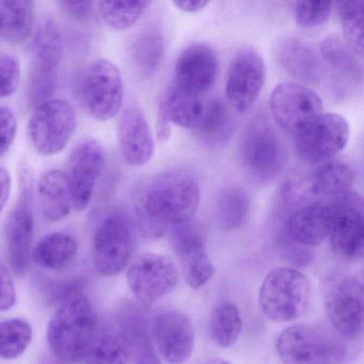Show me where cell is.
<instances>
[{
	"label": "cell",
	"instance_id": "cell-1",
	"mask_svg": "<svg viewBox=\"0 0 364 364\" xmlns=\"http://www.w3.org/2000/svg\"><path fill=\"white\" fill-rule=\"evenodd\" d=\"M201 198L198 181L184 171H168L151 178L140 191L136 223L144 237L156 240L168 230L191 220Z\"/></svg>",
	"mask_w": 364,
	"mask_h": 364
},
{
	"label": "cell",
	"instance_id": "cell-2",
	"mask_svg": "<svg viewBox=\"0 0 364 364\" xmlns=\"http://www.w3.org/2000/svg\"><path fill=\"white\" fill-rule=\"evenodd\" d=\"M97 326V314L87 296L78 293L65 300L48 325V344L55 357L67 363L82 361Z\"/></svg>",
	"mask_w": 364,
	"mask_h": 364
},
{
	"label": "cell",
	"instance_id": "cell-3",
	"mask_svg": "<svg viewBox=\"0 0 364 364\" xmlns=\"http://www.w3.org/2000/svg\"><path fill=\"white\" fill-rule=\"evenodd\" d=\"M240 161L247 176L259 184L272 182L284 169L287 146L266 117L251 119L242 131Z\"/></svg>",
	"mask_w": 364,
	"mask_h": 364
},
{
	"label": "cell",
	"instance_id": "cell-4",
	"mask_svg": "<svg viewBox=\"0 0 364 364\" xmlns=\"http://www.w3.org/2000/svg\"><path fill=\"white\" fill-rule=\"evenodd\" d=\"M310 300V281L294 268L278 267L270 270L259 287V308L274 323L299 318L308 310Z\"/></svg>",
	"mask_w": 364,
	"mask_h": 364
},
{
	"label": "cell",
	"instance_id": "cell-5",
	"mask_svg": "<svg viewBox=\"0 0 364 364\" xmlns=\"http://www.w3.org/2000/svg\"><path fill=\"white\" fill-rule=\"evenodd\" d=\"M344 340L321 328L298 323L281 332L277 353L284 364H340L348 353Z\"/></svg>",
	"mask_w": 364,
	"mask_h": 364
},
{
	"label": "cell",
	"instance_id": "cell-6",
	"mask_svg": "<svg viewBox=\"0 0 364 364\" xmlns=\"http://www.w3.org/2000/svg\"><path fill=\"white\" fill-rule=\"evenodd\" d=\"M63 36L56 23L46 20L38 29L33 42L28 101L38 106L48 101L59 84V69L63 59Z\"/></svg>",
	"mask_w": 364,
	"mask_h": 364
},
{
	"label": "cell",
	"instance_id": "cell-7",
	"mask_svg": "<svg viewBox=\"0 0 364 364\" xmlns=\"http://www.w3.org/2000/svg\"><path fill=\"white\" fill-rule=\"evenodd\" d=\"M80 93L85 109L95 120H110L119 114L124 99L120 70L107 59H97L87 67Z\"/></svg>",
	"mask_w": 364,
	"mask_h": 364
},
{
	"label": "cell",
	"instance_id": "cell-8",
	"mask_svg": "<svg viewBox=\"0 0 364 364\" xmlns=\"http://www.w3.org/2000/svg\"><path fill=\"white\" fill-rule=\"evenodd\" d=\"M76 129V114L69 102L50 99L36 106L28 122V136L42 156H53L67 148Z\"/></svg>",
	"mask_w": 364,
	"mask_h": 364
},
{
	"label": "cell",
	"instance_id": "cell-9",
	"mask_svg": "<svg viewBox=\"0 0 364 364\" xmlns=\"http://www.w3.org/2000/svg\"><path fill=\"white\" fill-rule=\"evenodd\" d=\"M133 251V229L120 210L109 213L100 223L92 244L93 265L101 276H117L129 265Z\"/></svg>",
	"mask_w": 364,
	"mask_h": 364
},
{
	"label": "cell",
	"instance_id": "cell-10",
	"mask_svg": "<svg viewBox=\"0 0 364 364\" xmlns=\"http://www.w3.org/2000/svg\"><path fill=\"white\" fill-rule=\"evenodd\" d=\"M269 106L274 122L294 137L323 114L321 97L299 82L277 85L272 90Z\"/></svg>",
	"mask_w": 364,
	"mask_h": 364
},
{
	"label": "cell",
	"instance_id": "cell-11",
	"mask_svg": "<svg viewBox=\"0 0 364 364\" xmlns=\"http://www.w3.org/2000/svg\"><path fill=\"white\" fill-rule=\"evenodd\" d=\"M363 282L355 276L334 279L325 293V311L332 328L345 340H353L363 326Z\"/></svg>",
	"mask_w": 364,
	"mask_h": 364
},
{
	"label": "cell",
	"instance_id": "cell-12",
	"mask_svg": "<svg viewBox=\"0 0 364 364\" xmlns=\"http://www.w3.org/2000/svg\"><path fill=\"white\" fill-rule=\"evenodd\" d=\"M33 188L31 173L27 170H23L21 174L20 197L12 208L6 225L8 257L12 270L18 277L27 274L31 263L35 230Z\"/></svg>",
	"mask_w": 364,
	"mask_h": 364
},
{
	"label": "cell",
	"instance_id": "cell-13",
	"mask_svg": "<svg viewBox=\"0 0 364 364\" xmlns=\"http://www.w3.org/2000/svg\"><path fill=\"white\" fill-rule=\"evenodd\" d=\"M266 82L263 57L252 46L237 50L228 70L225 97L232 109L244 114L259 99Z\"/></svg>",
	"mask_w": 364,
	"mask_h": 364
},
{
	"label": "cell",
	"instance_id": "cell-14",
	"mask_svg": "<svg viewBox=\"0 0 364 364\" xmlns=\"http://www.w3.org/2000/svg\"><path fill=\"white\" fill-rule=\"evenodd\" d=\"M332 221L330 244L336 255L360 259L364 255L363 200L353 191L330 200Z\"/></svg>",
	"mask_w": 364,
	"mask_h": 364
},
{
	"label": "cell",
	"instance_id": "cell-15",
	"mask_svg": "<svg viewBox=\"0 0 364 364\" xmlns=\"http://www.w3.org/2000/svg\"><path fill=\"white\" fill-rule=\"evenodd\" d=\"M127 278L136 298L142 304H153L176 289L178 269L166 255L146 252L132 262Z\"/></svg>",
	"mask_w": 364,
	"mask_h": 364
},
{
	"label": "cell",
	"instance_id": "cell-16",
	"mask_svg": "<svg viewBox=\"0 0 364 364\" xmlns=\"http://www.w3.org/2000/svg\"><path fill=\"white\" fill-rule=\"evenodd\" d=\"M350 129L344 117L323 114L295 136V149L302 161L323 164L331 161L348 144Z\"/></svg>",
	"mask_w": 364,
	"mask_h": 364
},
{
	"label": "cell",
	"instance_id": "cell-17",
	"mask_svg": "<svg viewBox=\"0 0 364 364\" xmlns=\"http://www.w3.org/2000/svg\"><path fill=\"white\" fill-rule=\"evenodd\" d=\"M104 166L105 151L97 140L85 138L74 146L65 173L71 187L74 210L82 212L88 208Z\"/></svg>",
	"mask_w": 364,
	"mask_h": 364
},
{
	"label": "cell",
	"instance_id": "cell-18",
	"mask_svg": "<svg viewBox=\"0 0 364 364\" xmlns=\"http://www.w3.org/2000/svg\"><path fill=\"white\" fill-rule=\"evenodd\" d=\"M216 50L206 43L187 46L176 59L170 86L183 92L205 97L218 75Z\"/></svg>",
	"mask_w": 364,
	"mask_h": 364
},
{
	"label": "cell",
	"instance_id": "cell-19",
	"mask_svg": "<svg viewBox=\"0 0 364 364\" xmlns=\"http://www.w3.org/2000/svg\"><path fill=\"white\" fill-rule=\"evenodd\" d=\"M152 334L161 358L168 364L188 361L195 348V327L186 313L168 310L159 313Z\"/></svg>",
	"mask_w": 364,
	"mask_h": 364
},
{
	"label": "cell",
	"instance_id": "cell-20",
	"mask_svg": "<svg viewBox=\"0 0 364 364\" xmlns=\"http://www.w3.org/2000/svg\"><path fill=\"white\" fill-rule=\"evenodd\" d=\"M173 248L189 287L200 289L208 284L214 276L215 268L198 225L189 220L174 228Z\"/></svg>",
	"mask_w": 364,
	"mask_h": 364
},
{
	"label": "cell",
	"instance_id": "cell-21",
	"mask_svg": "<svg viewBox=\"0 0 364 364\" xmlns=\"http://www.w3.org/2000/svg\"><path fill=\"white\" fill-rule=\"evenodd\" d=\"M119 144L129 165L141 167L152 159L155 142L144 112L138 106H129L119 121Z\"/></svg>",
	"mask_w": 364,
	"mask_h": 364
},
{
	"label": "cell",
	"instance_id": "cell-22",
	"mask_svg": "<svg viewBox=\"0 0 364 364\" xmlns=\"http://www.w3.org/2000/svg\"><path fill=\"white\" fill-rule=\"evenodd\" d=\"M331 221L330 202H313L289 215L285 223V235L295 245L317 246L329 236Z\"/></svg>",
	"mask_w": 364,
	"mask_h": 364
},
{
	"label": "cell",
	"instance_id": "cell-23",
	"mask_svg": "<svg viewBox=\"0 0 364 364\" xmlns=\"http://www.w3.org/2000/svg\"><path fill=\"white\" fill-rule=\"evenodd\" d=\"M38 198L46 220L56 223L69 216L73 198L67 174L60 170L44 172L38 182Z\"/></svg>",
	"mask_w": 364,
	"mask_h": 364
},
{
	"label": "cell",
	"instance_id": "cell-24",
	"mask_svg": "<svg viewBox=\"0 0 364 364\" xmlns=\"http://www.w3.org/2000/svg\"><path fill=\"white\" fill-rule=\"evenodd\" d=\"M279 60L285 71L304 84L316 85L323 76L321 59L304 42L287 39L279 46Z\"/></svg>",
	"mask_w": 364,
	"mask_h": 364
},
{
	"label": "cell",
	"instance_id": "cell-25",
	"mask_svg": "<svg viewBox=\"0 0 364 364\" xmlns=\"http://www.w3.org/2000/svg\"><path fill=\"white\" fill-rule=\"evenodd\" d=\"M355 180V171L349 164L331 159L321 164L310 174L308 191L317 197L334 199L349 193Z\"/></svg>",
	"mask_w": 364,
	"mask_h": 364
},
{
	"label": "cell",
	"instance_id": "cell-26",
	"mask_svg": "<svg viewBox=\"0 0 364 364\" xmlns=\"http://www.w3.org/2000/svg\"><path fill=\"white\" fill-rule=\"evenodd\" d=\"M129 357V343L119 325L99 323L84 361L86 364H127Z\"/></svg>",
	"mask_w": 364,
	"mask_h": 364
},
{
	"label": "cell",
	"instance_id": "cell-27",
	"mask_svg": "<svg viewBox=\"0 0 364 364\" xmlns=\"http://www.w3.org/2000/svg\"><path fill=\"white\" fill-rule=\"evenodd\" d=\"M206 101L205 97L183 92L170 86L161 101L159 112L168 122L196 131L203 118Z\"/></svg>",
	"mask_w": 364,
	"mask_h": 364
},
{
	"label": "cell",
	"instance_id": "cell-28",
	"mask_svg": "<svg viewBox=\"0 0 364 364\" xmlns=\"http://www.w3.org/2000/svg\"><path fill=\"white\" fill-rule=\"evenodd\" d=\"M35 18L33 1H0V37L9 43H23L33 33Z\"/></svg>",
	"mask_w": 364,
	"mask_h": 364
},
{
	"label": "cell",
	"instance_id": "cell-29",
	"mask_svg": "<svg viewBox=\"0 0 364 364\" xmlns=\"http://www.w3.org/2000/svg\"><path fill=\"white\" fill-rule=\"evenodd\" d=\"M132 63L142 77H152L159 71L165 54V39L156 27H150L134 39L129 50Z\"/></svg>",
	"mask_w": 364,
	"mask_h": 364
},
{
	"label": "cell",
	"instance_id": "cell-30",
	"mask_svg": "<svg viewBox=\"0 0 364 364\" xmlns=\"http://www.w3.org/2000/svg\"><path fill=\"white\" fill-rule=\"evenodd\" d=\"M77 250V242L73 236L63 232H55L38 242L31 257L40 267L60 270L73 261Z\"/></svg>",
	"mask_w": 364,
	"mask_h": 364
},
{
	"label": "cell",
	"instance_id": "cell-31",
	"mask_svg": "<svg viewBox=\"0 0 364 364\" xmlns=\"http://www.w3.org/2000/svg\"><path fill=\"white\" fill-rule=\"evenodd\" d=\"M215 213L221 229L228 232L240 229L250 217V197L242 187H228L219 193Z\"/></svg>",
	"mask_w": 364,
	"mask_h": 364
},
{
	"label": "cell",
	"instance_id": "cell-32",
	"mask_svg": "<svg viewBox=\"0 0 364 364\" xmlns=\"http://www.w3.org/2000/svg\"><path fill=\"white\" fill-rule=\"evenodd\" d=\"M233 129V116L227 104L217 97L208 99L203 118L196 134L205 144L220 146L231 137Z\"/></svg>",
	"mask_w": 364,
	"mask_h": 364
},
{
	"label": "cell",
	"instance_id": "cell-33",
	"mask_svg": "<svg viewBox=\"0 0 364 364\" xmlns=\"http://www.w3.org/2000/svg\"><path fill=\"white\" fill-rule=\"evenodd\" d=\"M208 330L213 342L220 348L235 345L242 331V313L238 306L230 301L217 304L210 314Z\"/></svg>",
	"mask_w": 364,
	"mask_h": 364
},
{
	"label": "cell",
	"instance_id": "cell-34",
	"mask_svg": "<svg viewBox=\"0 0 364 364\" xmlns=\"http://www.w3.org/2000/svg\"><path fill=\"white\" fill-rule=\"evenodd\" d=\"M338 18L343 33V42L349 50L361 60L363 58V1L338 3Z\"/></svg>",
	"mask_w": 364,
	"mask_h": 364
},
{
	"label": "cell",
	"instance_id": "cell-35",
	"mask_svg": "<svg viewBox=\"0 0 364 364\" xmlns=\"http://www.w3.org/2000/svg\"><path fill=\"white\" fill-rule=\"evenodd\" d=\"M151 1H101L97 4L102 20L114 31L131 28L146 14Z\"/></svg>",
	"mask_w": 364,
	"mask_h": 364
},
{
	"label": "cell",
	"instance_id": "cell-36",
	"mask_svg": "<svg viewBox=\"0 0 364 364\" xmlns=\"http://www.w3.org/2000/svg\"><path fill=\"white\" fill-rule=\"evenodd\" d=\"M33 329L28 321L11 318L0 323V358L18 359L28 348Z\"/></svg>",
	"mask_w": 364,
	"mask_h": 364
},
{
	"label": "cell",
	"instance_id": "cell-37",
	"mask_svg": "<svg viewBox=\"0 0 364 364\" xmlns=\"http://www.w3.org/2000/svg\"><path fill=\"white\" fill-rule=\"evenodd\" d=\"M323 60L331 69L350 80H360L362 77L361 65L357 57L345 46L343 40L336 36H329L321 44Z\"/></svg>",
	"mask_w": 364,
	"mask_h": 364
},
{
	"label": "cell",
	"instance_id": "cell-38",
	"mask_svg": "<svg viewBox=\"0 0 364 364\" xmlns=\"http://www.w3.org/2000/svg\"><path fill=\"white\" fill-rule=\"evenodd\" d=\"M331 10L329 1H297L294 5V16L301 28H317L329 20Z\"/></svg>",
	"mask_w": 364,
	"mask_h": 364
},
{
	"label": "cell",
	"instance_id": "cell-39",
	"mask_svg": "<svg viewBox=\"0 0 364 364\" xmlns=\"http://www.w3.org/2000/svg\"><path fill=\"white\" fill-rule=\"evenodd\" d=\"M21 82V68L12 55L0 53V99L16 92Z\"/></svg>",
	"mask_w": 364,
	"mask_h": 364
},
{
	"label": "cell",
	"instance_id": "cell-40",
	"mask_svg": "<svg viewBox=\"0 0 364 364\" xmlns=\"http://www.w3.org/2000/svg\"><path fill=\"white\" fill-rule=\"evenodd\" d=\"M18 131L16 114L7 107H0V157L11 148Z\"/></svg>",
	"mask_w": 364,
	"mask_h": 364
},
{
	"label": "cell",
	"instance_id": "cell-41",
	"mask_svg": "<svg viewBox=\"0 0 364 364\" xmlns=\"http://www.w3.org/2000/svg\"><path fill=\"white\" fill-rule=\"evenodd\" d=\"M14 279L7 265L0 262V311L10 310L16 304Z\"/></svg>",
	"mask_w": 364,
	"mask_h": 364
},
{
	"label": "cell",
	"instance_id": "cell-42",
	"mask_svg": "<svg viewBox=\"0 0 364 364\" xmlns=\"http://www.w3.org/2000/svg\"><path fill=\"white\" fill-rule=\"evenodd\" d=\"M129 351L133 355L131 364H163L153 348L150 338L136 343L131 346Z\"/></svg>",
	"mask_w": 364,
	"mask_h": 364
},
{
	"label": "cell",
	"instance_id": "cell-43",
	"mask_svg": "<svg viewBox=\"0 0 364 364\" xmlns=\"http://www.w3.org/2000/svg\"><path fill=\"white\" fill-rule=\"evenodd\" d=\"M58 5L68 16L77 20H87L92 16L95 10L92 1H61Z\"/></svg>",
	"mask_w": 364,
	"mask_h": 364
},
{
	"label": "cell",
	"instance_id": "cell-44",
	"mask_svg": "<svg viewBox=\"0 0 364 364\" xmlns=\"http://www.w3.org/2000/svg\"><path fill=\"white\" fill-rule=\"evenodd\" d=\"M11 193V176L3 166H0V213L3 212Z\"/></svg>",
	"mask_w": 364,
	"mask_h": 364
},
{
	"label": "cell",
	"instance_id": "cell-45",
	"mask_svg": "<svg viewBox=\"0 0 364 364\" xmlns=\"http://www.w3.org/2000/svg\"><path fill=\"white\" fill-rule=\"evenodd\" d=\"M172 4L176 8H178L181 11L187 12V14H196V12L203 10L208 5V1H204V0H198V1L180 0V1H173Z\"/></svg>",
	"mask_w": 364,
	"mask_h": 364
},
{
	"label": "cell",
	"instance_id": "cell-46",
	"mask_svg": "<svg viewBox=\"0 0 364 364\" xmlns=\"http://www.w3.org/2000/svg\"><path fill=\"white\" fill-rule=\"evenodd\" d=\"M157 136L161 140H167L170 136L169 122L161 112H159V124H157Z\"/></svg>",
	"mask_w": 364,
	"mask_h": 364
},
{
	"label": "cell",
	"instance_id": "cell-47",
	"mask_svg": "<svg viewBox=\"0 0 364 364\" xmlns=\"http://www.w3.org/2000/svg\"><path fill=\"white\" fill-rule=\"evenodd\" d=\"M206 364H231L230 362L225 361V360L215 359L212 361L208 362Z\"/></svg>",
	"mask_w": 364,
	"mask_h": 364
}]
</instances>
